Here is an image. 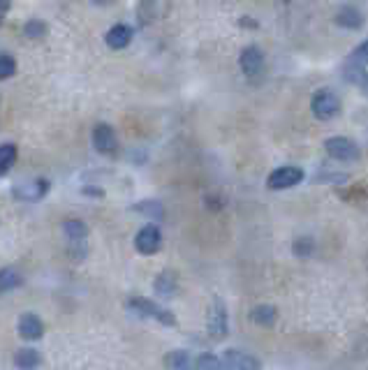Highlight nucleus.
<instances>
[{
    "instance_id": "obj_1",
    "label": "nucleus",
    "mask_w": 368,
    "mask_h": 370,
    "mask_svg": "<svg viewBox=\"0 0 368 370\" xmlns=\"http://www.w3.org/2000/svg\"><path fill=\"white\" fill-rule=\"evenodd\" d=\"M128 310L135 312L137 317H146V320H155L164 324V327H176V317L171 315L169 310H164L162 305H158L155 301L151 298H144V296H132L128 298Z\"/></svg>"
},
{
    "instance_id": "obj_2",
    "label": "nucleus",
    "mask_w": 368,
    "mask_h": 370,
    "mask_svg": "<svg viewBox=\"0 0 368 370\" xmlns=\"http://www.w3.org/2000/svg\"><path fill=\"white\" fill-rule=\"evenodd\" d=\"M325 149L329 155L334 157V160H338V162H354V160H359V149H357V144L350 142L347 137H332V139H327L325 142Z\"/></svg>"
},
{
    "instance_id": "obj_3",
    "label": "nucleus",
    "mask_w": 368,
    "mask_h": 370,
    "mask_svg": "<svg viewBox=\"0 0 368 370\" xmlns=\"http://www.w3.org/2000/svg\"><path fill=\"white\" fill-rule=\"evenodd\" d=\"M49 188H52V185H49L47 178H30V181H23V183L14 185L12 195L21 202H40L47 197Z\"/></svg>"
},
{
    "instance_id": "obj_4",
    "label": "nucleus",
    "mask_w": 368,
    "mask_h": 370,
    "mask_svg": "<svg viewBox=\"0 0 368 370\" xmlns=\"http://www.w3.org/2000/svg\"><path fill=\"white\" fill-rule=\"evenodd\" d=\"M135 248L142 254H155L162 248V234L155 225H144L135 236Z\"/></svg>"
},
{
    "instance_id": "obj_5",
    "label": "nucleus",
    "mask_w": 368,
    "mask_h": 370,
    "mask_svg": "<svg viewBox=\"0 0 368 370\" xmlns=\"http://www.w3.org/2000/svg\"><path fill=\"white\" fill-rule=\"evenodd\" d=\"M310 107H313L315 118L329 120V118H334L336 113H338L340 102H338V98H336L332 91H320V93L313 95V105H310Z\"/></svg>"
},
{
    "instance_id": "obj_6",
    "label": "nucleus",
    "mask_w": 368,
    "mask_h": 370,
    "mask_svg": "<svg viewBox=\"0 0 368 370\" xmlns=\"http://www.w3.org/2000/svg\"><path fill=\"white\" fill-rule=\"evenodd\" d=\"M303 181V169L299 167H281L276 171L269 174V188L271 190H288V188H294L296 183Z\"/></svg>"
},
{
    "instance_id": "obj_7",
    "label": "nucleus",
    "mask_w": 368,
    "mask_h": 370,
    "mask_svg": "<svg viewBox=\"0 0 368 370\" xmlns=\"http://www.w3.org/2000/svg\"><path fill=\"white\" fill-rule=\"evenodd\" d=\"M208 331H211V336L215 338V340L225 338L227 331H230V322H227V308H225V303L220 301V298H215L213 308H211V312H208Z\"/></svg>"
},
{
    "instance_id": "obj_8",
    "label": "nucleus",
    "mask_w": 368,
    "mask_h": 370,
    "mask_svg": "<svg viewBox=\"0 0 368 370\" xmlns=\"http://www.w3.org/2000/svg\"><path fill=\"white\" fill-rule=\"evenodd\" d=\"M93 146L98 153H105V155H109V153L116 151L118 146V139H116V132H113L111 125L107 123H98L93 127Z\"/></svg>"
},
{
    "instance_id": "obj_9",
    "label": "nucleus",
    "mask_w": 368,
    "mask_h": 370,
    "mask_svg": "<svg viewBox=\"0 0 368 370\" xmlns=\"http://www.w3.org/2000/svg\"><path fill=\"white\" fill-rule=\"evenodd\" d=\"M19 336L23 340H40L44 336V322L37 315H33V312H26L19 320Z\"/></svg>"
},
{
    "instance_id": "obj_10",
    "label": "nucleus",
    "mask_w": 368,
    "mask_h": 370,
    "mask_svg": "<svg viewBox=\"0 0 368 370\" xmlns=\"http://www.w3.org/2000/svg\"><path fill=\"white\" fill-rule=\"evenodd\" d=\"M239 65L248 76H255L264 65V54L257 47H246L239 56Z\"/></svg>"
},
{
    "instance_id": "obj_11",
    "label": "nucleus",
    "mask_w": 368,
    "mask_h": 370,
    "mask_svg": "<svg viewBox=\"0 0 368 370\" xmlns=\"http://www.w3.org/2000/svg\"><path fill=\"white\" fill-rule=\"evenodd\" d=\"M132 28L130 25H125V23H116L113 28H109V33H107V37H105V42H107V47L109 49H116V51H120V49H125L128 44L132 42Z\"/></svg>"
},
{
    "instance_id": "obj_12",
    "label": "nucleus",
    "mask_w": 368,
    "mask_h": 370,
    "mask_svg": "<svg viewBox=\"0 0 368 370\" xmlns=\"http://www.w3.org/2000/svg\"><path fill=\"white\" fill-rule=\"evenodd\" d=\"M223 359L230 363L232 370H262V363H259L255 356L243 354L239 349H227Z\"/></svg>"
},
{
    "instance_id": "obj_13",
    "label": "nucleus",
    "mask_w": 368,
    "mask_h": 370,
    "mask_svg": "<svg viewBox=\"0 0 368 370\" xmlns=\"http://www.w3.org/2000/svg\"><path fill=\"white\" fill-rule=\"evenodd\" d=\"M336 23L345 30H359L364 25V14L357 8H352V5H345V8L336 12Z\"/></svg>"
},
{
    "instance_id": "obj_14",
    "label": "nucleus",
    "mask_w": 368,
    "mask_h": 370,
    "mask_svg": "<svg viewBox=\"0 0 368 370\" xmlns=\"http://www.w3.org/2000/svg\"><path fill=\"white\" fill-rule=\"evenodd\" d=\"M63 234H65V239L69 243H84L86 236H88V227H86V222L69 218L63 222Z\"/></svg>"
},
{
    "instance_id": "obj_15",
    "label": "nucleus",
    "mask_w": 368,
    "mask_h": 370,
    "mask_svg": "<svg viewBox=\"0 0 368 370\" xmlns=\"http://www.w3.org/2000/svg\"><path fill=\"white\" fill-rule=\"evenodd\" d=\"M14 363H17V368H21V370H35L42 363V354L33 347H21L14 354Z\"/></svg>"
},
{
    "instance_id": "obj_16",
    "label": "nucleus",
    "mask_w": 368,
    "mask_h": 370,
    "mask_svg": "<svg viewBox=\"0 0 368 370\" xmlns=\"http://www.w3.org/2000/svg\"><path fill=\"white\" fill-rule=\"evenodd\" d=\"M164 366L169 370H195L193 359H190V354L183 352V349H174V352L164 356Z\"/></svg>"
},
{
    "instance_id": "obj_17",
    "label": "nucleus",
    "mask_w": 368,
    "mask_h": 370,
    "mask_svg": "<svg viewBox=\"0 0 368 370\" xmlns=\"http://www.w3.org/2000/svg\"><path fill=\"white\" fill-rule=\"evenodd\" d=\"M176 290H179V285H176V276H174V273L164 271V273L158 276V280H155V294L169 298V296L176 294Z\"/></svg>"
},
{
    "instance_id": "obj_18",
    "label": "nucleus",
    "mask_w": 368,
    "mask_h": 370,
    "mask_svg": "<svg viewBox=\"0 0 368 370\" xmlns=\"http://www.w3.org/2000/svg\"><path fill=\"white\" fill-rule=\"evenodd\" d=\"M21 283H23V276L17 269H12V266L0 269V294H5V292L10 290H17Z\"/></svg>"
},
{
    "instance_id": "obj_19",
    "label": "nucleus",
    "mask_w": 368,
    "mask_h": 370,
    "mask_svg": "<svg viewBox=\"0 0 368 370\" xmlns=\"http://www.w3.org/2000/svg\"><path fill=\"white\" fill-rule=\"evenodd\" d=\"M278 312L274 305H257L255 310L250 312V320L257 324V327H274Z\"/></svg>"
},
{
    "instance_id": "obj_20",
    "label": "nucleus",
    "mask_w": 368,
    "mask_h": 370,
    "mask_svg": "<svg viewBox=\"0 0 368 370\" xmlns=\"http://www.w3.org/2000/svg\"><path fill=\"white\" fill-rule=\"evenodd\" d=\"M135 210H137V213L146 215V218H151V220H162L164 218L162 204L155 202V199H144V202L135 204Z\"/></svg>"
},
{
    "instance_id": "obj_21",
    "label": "nucleus",
    "mask_w": 368,
    "mask_h": 370,
    "mask_svg": "<svg viewBox=\"0 0 368 370\" xmlns=\"http://www.w3.org/2000/svg\"><path fill=\"white\" fill-rule=\"evenodd\" d=\"M17 162V146L14 144H0V176L10 174V169Z\"/></svg>"
},
{
    "instance_id": "obj_22",
    "label": "nucleus",
    "mask_w": 368,
    "mask_h": 370,
    "mask_svg": "<svg viewBox=\"0 0 368 370\" xmlns=\"http://www.w3.org/2000/svg\"><path fill=\"white\" fill-rule=\"evenodd\" d=\"M195 370H232V366L225 359H218L213 354H202L195 361Z\"/></svg>"
},
{
    "instance_id": "obj_23",
    "label": "nucleus",
    "mask_w": 368,
    "mask_h": 370,
    "mask_svg": "<svg viewBox=\"0 0 368 370\" xmlns=\"http://www.w3.org/2000/svg\"><path fill=\"white\" fill-rule=\"evenodd\" d=\"M49 33V25L42 21V19H30L23 25V35L28 37V40H42L44 35Z\"/></svg>"
},
{
    "instance_id": "obj_24",
    "label": "nucleus",
    "mask_w": 368,
    "mask_h": 370,
    "mask_svg": "<svg viewBox=\"0 0 368 370\" xmlns=\"http://www.w3.org/2000/svg\"><path fill=\"white\" fill-rule=\"evenodd\" d=\"M292 252H294L296 257H310V254L315 252V241L308 239V236H301V239H296L294 243H292Z\"/></svg>"
},
{
    "instance_id": "obj_25",
    "label": "nucleus",
    "mask_w": 368,
    "mask_h": 370,
    "mask_svg": "<svg viewBox=\"0 0 368 370\" xmlns=\"http://www.w3.org/2000/svg\"><path fill=\"white\" fill-rule=\"evenodd\" d=\"M343 76H345L350 84H357V86H364L368 81V74L364 67H354V65H347V63H345V69H343Z\"/></svg>"
},
{
    "instance_id": "obj_26",
    "label": "nucleus",
    "mask_w": 368,
    "mask_h": 370,
    "mask_svg": "<svg viewBox=\"0 0 368 370\" xmlns=\"http://www.w3.org/2000/svg\"><path fill=\"white\" fill-rule=\"evenodd\" d=\"M347 65H354V67H366L368 65V40H364L357 49L352 51V56L347 58Z\"/></svg>"
},
{
    "instance_id": "obj_27",
    "label": "nucleus",
    "mask_w": 368,
    "mask_h": 370,
    "mask_svg": "<svg viewBox=\"0 0 368 370\" xmlns=\"http://www.w3.org/2000/svg\"><path fill=\"white\" fill-rule=\"evenodd\" d=\"M17 72V61L10 54H0V81L10 79Z\"/></svg>"
},
{
    "instance_id": "obj_28",
    "label": "nucleus",
    "mask_w": 368,
    "mask_h": 370,
    "mask_svg": "<svg viewBox=\"0 0 368 370\" xmlns=\"http://www.w3.org/2000/svg\"><path fill=\"white\" fill-rule=\"evenodd\" d=\"M8 12H10V3H0V23H3V19Z\"/></svg>"
},
{
    "instance_id": "obj_29",
    "label": "nucleus",
    "mask_w": 368,
    "mask_h": 370,
    "mask_svg": "<svg viewBox=\"0 0 368 370\" xmlns=\"http://www.w3.org/2000/svg\"><path fill=\"white\" fill-rule=\"evenodd\" d=\"M361 91H364V95H366V98H368V81H366L364 86H361Z\"/></svg>"
}]
</instances>
